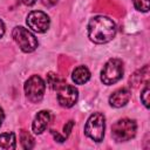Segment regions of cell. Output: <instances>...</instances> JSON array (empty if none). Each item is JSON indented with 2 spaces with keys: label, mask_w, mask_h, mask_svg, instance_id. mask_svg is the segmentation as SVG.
Masks as SVG:
<instances>
[{
  "label": "cell",
  "mask_w": 150,
  "mask_h": 150,
  "mask_svg": "<svg viewBox=\"0 0 150 150\" xmlns=\"http://www.w3.org/2000/svg\"><path fill=\"white\" fill-rule=\"evenodd\" d=\"M88 36L94 43H107L111 41L116 35V25L115 22L103 15L94 16L89 20L88 26Z\"/></svg>",
  "instance_id": "1"
},
{
  "label": "cell",
  "mask_w": 150,
  "mask_h": 150,
  "mask_svg": "<svg viewBox=\"0 0 150 150\" xmlns=\"http://www.w3.org/2000/svg\"><path fill=\"white\" fill-rule=\"evenodd\" d=\"M137 124L134 120L121 118L111 127V136L116 142H127L135 137Z\"/></svg>",
  "instance_id": "2"
},
{
  "label": "cell",
  "mask_w": 150,
  "mask_h": 150,
  "mask_svg": "<svg viewBox=\"0 0 150 150\" xmlns=\"http://www.w3.org/2000/svg\"><path fill=\"white\" fill-rule=\"evenodd\" d=\"M105 130V118L101 112H94L87 120L84 125V134L94 142H102Z\"/></svg>",
  "instance_id": "3"
},
{
  "label": "cell",
  "mask_w": 150,
  "mask_h": 150,
  "mask_svg": "<svg viewBox=\"0 0 150 150\" xmlns=\"http://www.w3.org/2000/svg\"><path fill=\"white\" fill-rule=\"evenodd\" d=\"M123 73H124V68L122 60L110 59L105 62V64L101 70V81L107 86L115 84L123 77Z\"/></svg>",
  "instance_id": "4"
},
{
  "label": "cell",
  "mask_w": 150,
  "mask_h": 150,
  "mask_svg": "<svg viewBox=\"0 0 150 150\" xmlns=\"http://www.w3.org/2000/svg\"><path fill=\"white\" fill-rule=\"evenodd\" d=\"M13 40L16 42V45L20 47V49L25 53H32L38 48V40L27 28L16 26L12 30Z\"/></svg>",
  "instance_id": "5"
},
{
  "label": "cell",
  "mask_w": 150,
  "mask_h": 150,
  "mask_svg": "<svg viewBox=\"0 0 150 150\" xmlns=\"http://www.w3.org/2000/svg\"><path fill=\"white\" fill-rule=\"evenodd\" d=\"M23 89H25L26 97L32 103H38L43 98L46 83L39 75H33L25 82Z\"/></svg>",
  "instance_id": "6"
},
{
  "label": "cell",
  "mask_w": 150,
  "mask_h": 150,
  "mask_svg": "<svg viewBox=\"0 0 150 150\" xmlns=\"http://www.w3.org/2000/svg\"><path fill=\"white\" fill-rule=\"evenodd\" d=\"M26 22L28 27L36 33H45L48 30L50 26L49 16L45 12H41V11H32L27 15Z\"/></svg>",
  "instance_id": "7"
},
{
  "label": "cell",
  "mask_w": 150,
  "mask_h": 150,
  "mask_svg": "<svg viewBox=\"0 0 150 150\" xmlns=\"http://www.w3.org/2000/svg\"><path fill=\"white\" fill-rule=\"evenodd\" d=\"M79 98V90L70 84H63L57 90V101L63 108H71Z\"/></svg>",
  "instance_id": "8"
},
{
  "label": "cell",
  "mask_w": 150,
  "mask_h": 150,
  "mask_svg": "<svg viewBox=\"0 0 150 150\" xmlns=\"http://www.w3.org/2000/svg\"><path fill=\"white\" fill-rule=\"evenodd\" d=\"M49 121H50V112L49 111H47V110L39 111L35 115V117L33 120V123H32L33 132L36 134V135L42 134L47 129V127L49 124Z\"/></svg>",
  "instance_id": "9"
},
{
  "label": "cell",
  "mask_w": 150,
  "mask_h": 150,
  "mask_svg": "<svg viewBox=\"0 0 150 150\" xmlns=\"http://www.w3.org/2000/svg\"><path fill=\"white\" fill-rule=\"evenodd\" d=\"M130 90L127 89V88H121V89H117L116 91H114L110 97H109V104L114 108H121V107H124L129 100H130Z\"/></svg>",
  "instance_id": "10"
},
{
  "label": "cell",
  "mask_w": 150,
  "mask_h": 150,
  "mask_svg": "<svg viewBox=\"0 0 150 150\" xmlns=\"http://www.w3.org/2000/svg\"><path fill=\"white\" fill-rule=\"evenodd\" d=\"M71 79L76 84H84L90 79V71L84 66L76 67L71 73Z\"/></svg>",
  "instance_id": "11"
},
{
  "label": "cell",
  "mask_w": 150,
  "mask_h": 150,
  "mask_svg": "<svg viewBox=\"0 0 150 150\" xmlns=\"http://www.w3.org/2000/svg\"><path fill=\"white\" fill-rule=\"evenodd\" d=\"M16 148V137L14 132L0 135V150H14Z\"/></svg>",
  "instance_id": "12"
},
{
  "label": "cell",
  "mask_w": 150,
  "mask_h": 150,
  "mask_svg": "<svg viewBox=\"0 0 150 150\" xmlns=\"http://www.w3.org/2000/svg\"><path fill=\"white\" fill-rule=\"evenodd\" d=\"M47 84L53 90H59L63 84H66V81L63 77H61L59 74L55 73H48L47 75Z\"/></svg>",
  "instance_id": "13"
},
{
  "label": "cell",
  "mask_w": 150,
  "mask_h": 150,
  "mask_svg": "<svg viewBox=\"0 0 150 150\" xmlns=\"http://www.w3.org/2000/svg\"><path fill=\"white\" fill-rule=\"evenodd\" d=\"M20 143H21L22 148L26 149V150L33 149V146L35 144L33 136L28 131H26V130H21L20 131Z\"/></svg>",
  "instance_id": "14"
},
{
  "label": "cell",
  "mask_w": 150,
  "mask_h": 150,
  "mask_svg": "<svg viewBox=\"0 0 150 150\" xmlns=\"http://www.w3.org/2000/svg\"><path fill=\"white\" fill-rule=\"evenodd\" d=\"M135 8L139 12L146 13L149 11V0H132Z\"/></svg>",
  "instance_id": "15"
},
{
  "label": "cell",
  "mask_w": 150,
  "mask_h": 150,
  "mask_svg": "<svg viewBox=\"0 0 150 150\" xmlns=\"http://www.w3.org/2000/svg\"><path fill=\"white\" fill-rule=\"evenodd\" d=\"M149 95H150V89H149V83H145V87L143 88L142 93H141V101L144 104L145 108H149Z\"/></svg>",
  "instance_id": "16"
},
{
  "label": "cell",
  "mask_w": 150,
  "mask_h": 150,
  "mask_svg": "<svg viewBox=\"0 0 150 150\" xmlns=\"http://www.w3.org/2000/svg\"><path fill=\"white\" fill-rule=\"evenodd\" d=\"M73 125H74V122H73V121H68V123L64 125L63 131H64V137H66V138H67V136L70 134V131H71V129H73Z\"/></svg>",
  "instance_id": "17"
},
{
  "label": "cell",
  "mask_w": 150,
  "mask_h": 150,
  "mask_svg": "<svg viewBox=\"0 0 150 150\" xmlns=\"http://www.w3.org/2000/svg\"><path fill=\"white\" fill-rule=\"evenodd\" d=\"M57 1H59V0H42V4H43L45 6L50 7V6L56 5V4H57Z\"/></svg>",
  "instance_id": "18"
},
{
  "label": "cell",
  "mask_w": 150,
  "mask_h": 150,
  "mask_svg": "<svg viewBox=\"0 0 150 150\" xmlns=\"http://www.w3.org/2000/svg\"><path fill=\"white\" fill-rule=\"evenodd\" d=\"M5 30H6V27H5V23H4V21L0 19V39L4 36V34H5Z\"/></svg>",
  "instance_id": "19"
},
{
  "label": "cell",
  "mask_w": 150,
  "mask_h": 150,
  "mask_svg": "<svg viewBox=\"0 0 150 150\" xmlns=\"http://www.w3.org/2000/svg\"><path fill=\"white\" fill-rule=\"evenodd\" d=\"M21 1H22V4L26 5V6H33V5L36 2V0H21Z\"/></svg>",
  "instance_id": "20"
},
{
  "label": "cell",
  "mask_w": 150,
  "mask_h": 150,
  "mask_svg": "<svg viewBox=\"0 0 150 150\" xmlns=\"http://www.w3.org/2000/svg\"><path fill=\"white\" fill-rule=\"evenodd\" d=\"M4 120H5V114H4V110L0 108V127H1V124L4 122Z\"/></svg>",
  "instance_id": "21"
}]
</instances>
